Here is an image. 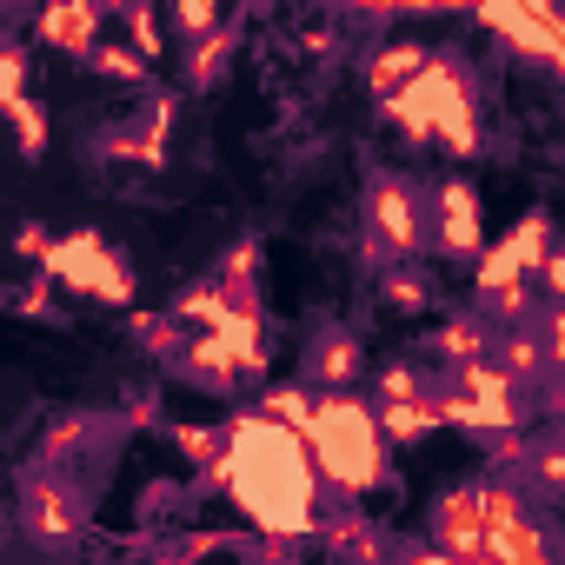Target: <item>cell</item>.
<instances>
[{"mask_svg":"<svg viewBox=\"0 0 565 565\" xmlns=\"http://www.w3.org/2000/svg\"><path fill=\"white\" fill-rule=\"evenodd\" d=\"M307 446H313V466H320V479H327V492H373V486H386L393 479V466H386V426H380V406H366V399H353V393H320V413L307 419V433H300Z\"/></svg>","mask_w":565,"mask_h":565,"instance_id":"1","label":"cell"},{"mask_svg":"<svg viewBox=\"0 0 565 565\" xmlns=\"http://www.w3.org/2000/svg\"><path fill=\"white\" fill-rule=\"evenodd\" d=\"M406 134H419V140H439L446 153H459V160H472L486 140H479V114H472V87H466V61L459 54H433L426 61V74L413 81V87H399L393 100H380Z\"/></svg>","mask_w":565,"mask_h":565,"instance_id":"2","label":"cell"},{"mask_svg":"<svg viewBox=\"0 0 565 565\" xmlns=\"http://www.w3.org/2000/svg\"><path fill=\"white\" fill-rule=\"evenodd\" d=\"M100 479L107 472H74V466H21L14 472V525L41 545V552H67L100 505Z\"/></svg>","mask_w":565,"mask_h":565,"instance_id":"3","label":"cell"},{"mask_svg":"<svg viewBox=\"0 0 565 565\" xmlns=\"http://www.w3.org/2000/svg\"><path fill=\"white\" fill-rule=\"evenodd\" d=\"M366 266H393V259H419L426 233H433V186H419L399 167H373L366 173Z\"/></svg>","mask_w":565,"mask_h":565,"instance_id":"4","label":"cell"},{"mask_svg":"<svg viewBox=\"0 0 565 565\" xmlns=\"http://www.w3.org/2000/svg\"><path fill=\"white\" fill-rule=\"evenodd\" d=\"M134 419L127 406H67L41 426L34 466H74V472H114V452L127 446Z\"/></svg>","mask_w":565,"mask_h":565,"instance_id":"5","label":"cell"},{"mask_svg":"<svg viewBox=\"0 0 565 565\" xmlns=\"http://www.w3.org/2000/svg\"><path fill=\"white\" fill-rule=\"evenodd\" d=\"M41 273L54 279L61 294H81V300H100V307H127L134 300V266L114 239L100 233H61L41 259Z\"/></svg>","mask_w":565,"mask_h":565,"instance_id":"6","label":"cell"},{"mask_svg":"<svg viewBox=\"0 0 565 565\" xmlns=\"http://www.w3.org/2000/svg\"><path fill=\"white\" fill-rule=\"evenodd\" d=\"M433 545L452 565H492V479H459L433 505Z\"/></svg>","mask_w":565,"mask_h":565,"instance_id":"7","label":"cell"},{"mask_svg":"<svg viewBox=\"0 0 565 565\" xmlns=\"http://www.w3.org/2000/svg\"><path fill=\"white\" fill-rule=\"evenodd\" d=\"M173 114H180V100H173V94H147L134 120H114V127H100V134H94L87 160H100V167H167Z\"/></svg>","mask_w":565,"mask_h":565,"instance_id":"8","label":"cell"},{"mask_svg":"<svg viewBox=\"0 0 565 565\" xmlns=\"http://www.w3.org/2000/svg\"><path fill=\"white\" fill-rule=\"evenodd\" d=\"M426 253L459 259V266H479V259H486V213H479V193H472L466 180H439V186H433V233H426Z\"/></svg>","mask_w":565,"mask_h":565,"instance_id":"9","label":"cell"},{"mask_svg":"<svg viewBox=\"0 0 565 565\" xmlns=\"http://www.w3.org/2000/svg\"><path fill=\"white\" fill-rule=\"evenodd\" d=\"M545 253H552V220L532 206V213L512 226L505 246H486V259L472 266V294H486V287H512V279H539Z\"/></svg>","mask_w":565,"mask_h":565,"instance_id":"10","label":"cell"},{"mask_svg":"<svg viewBox=\"0 0 565 565\" xmlns=\"http://www.w3.org/2000/svg\"><path fill=\"white\" fill-rule=\"evenodd\" d=\"M300 380L320 386V393H353L366 380V360H360V333L340 327V320H313L307 333V353H300Z\"/></svg>","mask_w":565,"mask_h":565,"instance_id":"11","label":"cell"},{"mask_svg":"<svg viewBox=\"0 0 565 565\" xmlns=\"http://www.w3.org/2000/svg\"><path fill=\"white\" fill-rule=\"evenodd\" d=\"M313 539H320V552H333V558H366V565L399 558V539H386V532L373 525V512H360L353 492H333V499H327V519H320Z\"/></svg>","mask_w":565,"mask_h":565,"instance_id":"12","label":"cell"},{"mask_svg":"<svg viewBox=\"0 0 565 565\" xmlns=\"http://www.w3.org/2000/svg\"><path fill=\"white\" fill-rule=\"evenodd\" d=\"M419 353L433 360V373H459V366H472V360H492V353H499V327H492L479 307H466V313L439 320V327L426 333V347H419Z\"/></svg>","mask_w":565,"mask_h":565,"instance_id":"13","label":"cell"},{"mask_svg":"<svg viewBox=\"0 0 565 565\" xmlns=\"http://www.w3.org/2000/svg\"><path fill=\"white\" fill-rule=\"evenodd\" d=\"M100 21H107V0H47V8L34 14L41 47H54V54H67V61H87V54L107 41Z\"/></svg>","mask_w":565,"mask_h":565,"instance_id":"14","label":"cell"},{"mask_svg":"<svg viewBox=\"0 0 565 565\" xmlns=\"http://www.w3.org/2000/svg\"><path fill=\"white\" fill-rule=\"evenodd\" d=\"M426 61H433V47H426V41H373V47L360 54L366 94H373V100H393L399 87H413V81L426 74Z\"/></svg>","mask_w":565,"mask_h":565,"instance_id":"15","label":"cell"},{"mask_svg":"<svg viewBox=\"0 0 565 565\" xmlns=\"http://www.w3.org/2000/svg\"><path fill=\"white\" fill-rule=\"evenodd\" d=\"M233 54H239V21H220V28L193 34V41H186V87H193V94H213V87H226V74H233Z\"/></svg>","mask_w":565,"mask_h":565,"instance_id":"16","label":"cell"},{"mask_svg":"<svg viewBox=\"0 0 565 565\" xmlns=\"http://www.w3.org/2000/svg\"><path fill=\"white\" fill-rule=\"evenodd\" d=\"M127 340H134V347H140V353L167 373V366H173V360L200 340V327H193V320H180L173 307H167V313H127Z\"/></svg>","mask_w":565,"mask_h":565,"instance_id":"17","label":"cell"},{"mask_svg":"<svg viewBox=\"0 0 565 565\" xmlns=\"http://www.w3.org/2000/svg\"><path fill=\"white\" fill-rule=\"evenodd\" d=\"M492 360L505 366V380H512L519 393H539V386H545V373H552V360H545V347H539V333H532V327H505Z\"/></svg>","mask_w":565,"mask_h":565,"instance_id":"18","label":"cell"},{"mask_svg":"<svg viewBox=\"0 0 565 565\" xmlns=\"http://www.w3.org/2000/svg\"><path fill=\"white\" fill-rule=\"evenodd\" d=\"M373 287H380V300H386L393 313H426V307L439 300L419 259H393V266H380V273H373Z\"/></svg>","mask_w":565,"mask_h":565,"instance_id":"19","label":"cell"},{"mask_svg":"<svg viewBox=\"0 0 565 565\" xmlns=\"http://www.w3.org/2000/svg\"><path fill=\"white\" fill-rule=\"evenodd\" d=\"M439 386V373H433V360L419 353V360H393L380 380H373V406H393V399H419V393H433Z\"/></svg>","mask_w":565,"mask_h":565,"instance_id":"20","label":"cell"},{"mask_svg":"<svg viewBox=\"0 0 565 565\" xmlns=\"http://www.w3.org/2000/svg\"><path fill=\"white\" fill-rule=\"evenodd\" d=\"M259 239H233L220 259H213V273L226 279V287H233V300H246V307H259Z\"/></svg>","mask_w":565,"mask_h":565,"instance_id":"21","label":"cell"},{"mask_svg":"<svg viewBox=\"0 0 565 565\" xmlns=\"http://www.w3.org/2000/svg\"><path fill=\"white\" fill-rule=\"evenodd\" d=\"M81 67H87V74H100V81H127V87H147V67H153V61H147L140 47L100 41V47H94V54H87Z\"/></svg>","mask_w":565,"mask_h":565,"instance_id":"22","label":"cell"},{"mask_svg":"<svg viewBox=\"0 0 565 565\" xmlns=\"http://www.w3.org/2000/svg\"><path fill=\"white\" fill-rule=\"evenodd\" d=\"M8 313L14 320H34V327H67V313L54 307V279H21V287H8Z\"/></svg>","mask_w":565,"mask_h":565,"instance_id":"23","label":"cell"},{"mask_svg":"<svg viewBox=\"0 0 565 565\" xmlns=\"http://www.w3.org/2000/svg\"><path fill=\"white\" fill-rule=\"evenodd\" d=\"M532 333H539V347H545L552 373H565V300H539V313H532Z\"/></svg>","mask_w":565,"mask_h":565,"instance_id":"24","label":"cell"},{"mask_svg":"<svg viewBox=\"0 0 565 565\" xmlns=\"http://www.w3.org/2000/svg\"><path fill=\"white\" fill-rule=\"evenodd\" d=\"M120 21H127V34H134V47H140L147 61H160V54H167V34H160V21H153V0H134V8H127Z\"/></svg>","mask_w":565,"mask_h":565,"instance_id":"25","label":"cell"},{"mask_svg":"<svg viewBox=\"0 0 565 565\" xmlns=\"http://www.w3.org/2000/svg\"><path fill=\"white\" fill-rule=\"evenodd\" d=\"M8 114H14V134H21V153H28V160H41V147H47V120H41V107H34L28 94H14V100H8Z\"/></svg>","mask_w":565,"mask_h":565,"instance_id":"26","label":"cell"},{"mask_svg":"<svg viewBox=\"0 0 565 565\" xmlns=\"http://www.w3.org/2000/svg\"><path fill=\"white\" fill-rule=\"evenodd\" d=\"M180 499H200V486H186V492H180V486H160V479H153V486L140 492V505H134V512H140V525H153V519H173V505H180Z\"/></svg>","mask_w":565,"mask_h":565,"instance_id":"27","label":"cell"},{"mask_svg":"<svg viewBox=\"0 0 565 565\" xmlns=\"http://www.w3.org/2000/svg\"><path fill=\"white\" fill-rule=\"evenodd\" d=\"M0 74H8V87H0V94H28V41H21V28L8 34V54H0Z\"/></svg>","mask_w":565,"mask_h":565,"instance_id":"28","label":"cell"},{"mask_svg":"<svg viewBox=\"0 0 565 565\" xmlns=\"http://www.w3.org/2000/svg\"><path fill=\"white\" fill-rule=\"evenodd\" d=\"M120 406H127L134 433H167V419H160V399H153V393H140V386H134V393H127Z\"/></svg>","mask_w":565,"mask_h":565,"instance_id":"29","label":"cell"},{"mask_svg":"<svg viewBox=\"0 0 565 565\" xmlns=\"http://www.w3.org/2000/svg\"><path fill=\"white\" fill-rule=\"evenodd\" d=\"M47 246H54V233H47L41 220H21V226H14V253H21V259H34V266H41V259H47Z\"/></svg>","mask_w":565,"mask_h":565,"instance_id":"30","label":"cell"},{"mask_svg":"<svg viewBox=\"0 0 565 565\" xmlns=\"http://www.w3.org/2000/svg\"><path fill=\"white\" fill-rule=\"evenodd\" d=\"M539 294H545V300H565V239H552V253H545V266H539Z\"/></svg>","mask_w":565,"mask_h":565,"instance_id":"31","label":"cell"},{"mask_svg":"<svg viewBox=\"0 0 565 565\" xmlns=\"http://www.w3.org/2000/svg\"><path fill=\"white\" fill-rule=\"evenodd\" d=\"M532 406H539L545 419H565V373H545V386L532 393Z\"/></svg>","mask_w":565,"mask_h":565,"instance_id":"32","label":"cell"}]
</instances>
